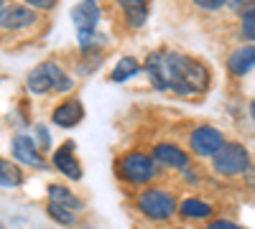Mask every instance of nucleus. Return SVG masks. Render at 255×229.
<instances>
[{
  "mask_svg": "<svg viewBox=\"0 0 255 229\" xmlns=\"http://www.w3.org/2000/svg\"><path fill=\"white\" fill-rule=\"evenodd\" d=\"M153 163H161L166 168H179V171H186L189 168V155L179 148V145H171V143H161L153 148Z\"/></svg>",
  "mask_w": 255,
  "mask_h": 229,
  "instance_id": "8",
  "label": "nucleus"
},
{
  "mask_svg": "<svg viewBox=\"0 0 255 229\" xmlns=\"http://www.w3.org/2000/svg\"><path fill=\"white\" fill-rule=\"evenodd\" d=\"M54 165L72 181L82 178V168H79V160L74 155V145L72 143H64L59 151H54Z\"/></svg>",
  "mask_w": 255,
  "mask_h": 229,
  "instance_id": "9",
  "label": "nucleus"
},
{
  "mask_svg": "<svg viewBox=\"0 0 255 229\" xmlns=\"http://www.w3.org/2000/svg\"><path fill=\"white\" fill-rule=\"evenodd\" d=\"M118 176L125 181V183H135V186H143L148 181H153L156 176V163L151 155L145 153H125L120 160H118Z\"/></svg>",
  "mask_w": 255,
  "mask_h": 229,
  "instance_id": "3",
  "label": "nucleus"
},
{
  "mask_svg": "<svg viewBox=\"0 0 255 229\" xmlns=\"http://www.w3.org/2000/svg\"><path fill=\"white\" fill-rule=\"evenodd\" d=\"M189 145L197 155H215L225 145V135L217 128H212V125H202V128H197L191 133Z\"/></svg>",
  "mask_w": 255,
  "mask_h": 229,
  "instance_id": "6",
  "label": "nucleus"
},
{
  "mask_svg": "<svg viewBox=\"0 0 255 229\" xmlns=\"http://www.w3.org/2000/svg\"><path fill=\"white\" fill-rule=\"evenodd\" d=\"M145 69L158 89H171L179 94H197L209 84L207 67L184 54H151Z\"/></svg>",
  "mask_w": 255,
  "mask_h": 229,
  "instance_id": "1",
  "label": "nucleus"
},
{
  "mask_svg": "<svg viewBox=\"0 0 255 229\" xmlns=\"http://www.w3.org/2000/svg\"><path fill=\"white\" fill-rule=\"evenodd\" d=\"M179 212L184 214V217H194V219H207V217H212V206L207 204V201H202V199H184L181 201V206H179Z\"/></svg>",
  "mask_w": 255,
  "mask_h": 229,
  "instance_id": "16",
  "label": "nucleus"
},
{
  "mask_svg": "<svg viewBox=\"0 0 255 229\" xmlns=\"http://www.w3.org/2000/svg\"><path fill=\"white\" fill-rule=\"evenodd\" d=\"M36 20V13L26 5H5L3 10H0V28L5 31H18V28H28L31 23Z\"/></svg>",
  "mask_w": 255,
  "mask_h": 229,
  "instance_id": "7",
  "label": "nucleus"
},
{
  "mask_svg": "<svg viewBox=\"0 0 255 229\" xmlns=\"http://www.w3.org/2000/svg\"><path fill=\"white\" fill-rule=\"evenodd\" d=\"M207 229H243V227H238L235 222H230V219H215V222L207 224Z\"/></svg>",
  "mask_w": 255,
  "mask_h": 229,
  "instance_id": "23",
  "label": "nucleus"
},
{
  "mask_svg": "<svg viewBox=\"0 0 255 229\" xmlns=\"http://www.w3.org/2000/svg\"><path fill=\"white\" fill-rule=\"evenodd\" d=\"M250 115H253V120H255V99L250 102Z\"/></svg>",
  "mask_w": 255,
  "mask_h": 229,
  "instance_id": "26",
  "label": "nucleus"
},
{
  "mask_svg": "<svg viewBox=\"0 0 255 229\" xmlns=\"http://www.w3.org/2000/svg\"><path fill=\"white\" fill-rule=\"evenodd\" d=\"M0 10H3V0H0Z\"/></svg>",
  "mask_w": 255,
  "mask_h": 229,
  "instance_id": "27",
  "label": "nucleus"
},
{
  "mask_svg": "<svg viewBox=\"0 0 255 229\" xmlns=\"http://www.w3.org/2000/svg\"><path fill=\"white\" fill-rule=\"evenodd\" d=\"M212 165L222 176H240L250 168V155L240 143H225L222 148L212 155Z\"/></svg>",
  "mask_w": 255,
  "mask_h": 229,
  "instance_id": "4",
  "label": "nucleus"
},
{
  "mask_svg": "<svg viewBox=\"0 0 255 229\" xmlns=\"http://www.w3.org/2000/svg\"><path fill=\"white\" fill-rule=\"evenodd\" d=\"M20 181H23V173L18 171V165L0 158V186H20Z\"/></svg>",
  "mask_w": 255,
  "mask_h": 229,
  "instance_id": "18",
  "label": "nucleus"
},
{
  "mask_svg": "<svg viewBox=\"0 0 255 229\" xmlns=\"http://www.w3.org/2000/svg\"><path fill=\"white\" fill-rule=\"evenodd\" d=\"M105 44V36L97 33V31H79V46L82 49H92V46H100Z\"/></svg>",
  "mask_w": 255,
  "mask_h": 229,
  "instance_id": "20",
  "label": "nucleus"
},
{
  "mask_svg": "<svg viewBox=\"0 0 255 229\" xmlns=\"http://www.w3.org/2000/svg\"><path fill=\"white\" fill-rule=\"evenodd\" d=\"M243 36L255 44V13H250V15L243 18Z\"/></svg>",
  "mask_w": 255,
  "mask_h": 229,
  "instance_id": "22",
  "label": "nucleus"
},
{
  "mask_svg": "<svg viewBox=\"0 0 255 229\" xmlns=\"http://www.w3.org/2000/svg\"><path fill=\"white\" fill-rule=\"evenodd\" d=\"M230 3V8L235 10V13H240L243 18L245 15H250V13H255V0H227Z\"/></svg>",
  "mask_w": 255,
  "mask_h": 229,
  "instance_id": "21",
  "label": "nucleus"
},
{
  "mask_svg": "<svg viewBox=\"0 0 255 229\" xmlns=\"http://www.w3.org/2000/svg\"><path fill=\"white\" fill-rule=\"evenodd\" d=\"M84 117V110L77 99H67V102H61V105L54 110L51 120L59 125V128H72V125H77L79 120Z\"/></svg>",
  "mask_w": 255,
  "mask_h": 229,
  "instance_id": "12",
  "label": "nucleus"
},
{
  "mask_svg": "<svg viewBox=\"0 0 255 229\" xmlns=\"http://www.w3.org/2000/svg\"><path fill=\"white\" fill-rule=\"evenodd\" d=\"M26 84H28V89L33 94H46L51 89H59V92L69 89V87H74V81L61 72V67L56 64V61H44V64H38L28 74Z\"/></svg>",
  "mask_w": 255,
  "mask_h": 229,
  "instance_id": "2",
  "label": "nucleus"
},
{
  "mask_svg": "<svg viewBox=\"0 0 255 229\" xmlns=\"http://www.w3.org/2000/svg\"><path fill=\"white\" fill-rule=\"evenodd\" d=\"M227 67L232 74H248L253 67H255V44H248V46H240L230 54V61Z\"/></svg>",
  "mask_w": 255,
  "mask_h": 229,
  "instance_id": "13",
  "label": "nucleus"
},
{
  "mask_svg": "<svg viewBox=\"0 0 255 229\" xmlns=\"http://www.w3.org/2000/svg\"><path fill=\"white\" fill-rule=\"evenodd\" d=\"M46 212H49V217H51L54 222H59V224H64V227H74V224H77V214H74L72 209H67V206H59V204L49 201Z\"/></svg>",
  "mask_w": 255,
  "mask_h": 229,
  "instance_id": "19",
  "label": "nucleus"
},
{
  "mask_svg": "<svg viewBox=\"0 0 255 229\" xmlns=\"http://www.w3.org/2000/svg\"><path fill=\"white\" fill-rule=\"evenodd\" d=\"M227 3V0H194V5H199V8H204V10H217V8H222Z\"/></svg>",
  "mask_w": 255,
  "mask_h": 229,
  "instance_id": "24",
  "label": "nucleus"
},
{
  "mask_svg": "<svg viewBox=\"0 0 255 229\" xmlns=\"http://www.w3.org/2000/svg\"><path fill=\"white\" fill-rule=\"evenodd\" d=\"M138 61L135 59H130V56H123L120 61H118V67L113 69V74H110V79L113 81H125V79H130L133 74H138Z\"/></svg>",
  "mask_w": 255,
  "mask_h": 229,
  "instance_id": "17",
  "label": "nucleus"
},
{
  "mask_svg": "<svg viewBox=\"0 0 255 229\" xmlns=\"http://www.w3.org/2000/svg\"><path fill=\"white\" fill-rule=\"evenodd\" d=\"M135 204H138V209L148 219H168V217H174V212L179 209L176 199L168 191H163V189H145L138 196Z\"/></svg>",
  "mask_w": 255,
  "mask_h": 229,
  "instance_id": "5",
  "label": "nucleus"
},
{
  "mask_svg": "<svg viewBox=\"0 0 255 229\" xmlns=\"http://www.w3.org/2000/svg\"><path fill=\"white\" fill-rule=\"evenodd\" d=\"M125 18H128V23H130L133 28H140L145 23V18H148V0H118Z\"/></svg>",
  "mask_w": 255,
  "mask_h": 229,
  "instance_id": "14",
  "label": "nucleus"
},
{
  "mask_svg": "<svg viewBox=\"0 0 255 229\" xmlns=\"http://www.w3.org/2000/svg\"><path fill=\"white\" fill-rule=\"evenodd\" d=\"M26 3H28L31 8H41V10H46V8H54L56 0H26Z\"/></svg>",
  "mask_w": 255,
  "mask_h": 229,
  "instance_id": "25",
  "label": "nucleus"
},
{
  "mask_svg": "<svg viewBox=\"0 0 255 229\" xmlns=\"http://www.w3.org/2000/svg\"><path fill=\"white\" fill-rule=\"evenodd\" d=\"M49 199L54 201V204H59V206H67V209H72V212H79L82 206H84V201L77 196V194H72L67 186H49Z\"/></svg>",
  "mask_w": 255,
  "mask_h": 229,
  "instance_id": "15",
  "label": "nucleus"
},
{
  "mask_svg": "<svg viewBox=\"0 0 255 229\" xmlns=\"http://www.w3.org/2000/svg\"><path fill=\"white\" fill-rule=\"evenodd\" d=\"M13 153H15L18 160H23V163H28V165H36V168H44V158L38 155L33 138L18 135V138L13 140Z\"/></svg>",
  "mask_w": 255,
  "mask_h": 229,
  "instance_id": "11",
  "label": "nucleus"
},
{
  "mask_svg": "<svg viewBox=\"0 0 255 229\" xmlns=\"http://www.w3.org/2000/svg\"><path fill=\"white\" fill-rule=\"evenodd\" d=\"M72 18H74V26L79 31H95L97 20L102 18L100 3L97 0H82V3L72 10Z\"/></svg>",
  "mask_w": 255,
  "mask_h": 229,
  "instance_id": "10",
  "label": "nucleus"
}]
</instances>
